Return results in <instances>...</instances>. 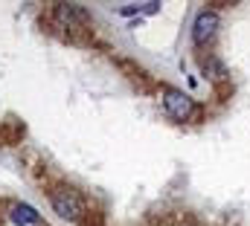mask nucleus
Segmentation results:
<instances>
[{
  "mask_svg": "<svg viewBox=\"0 0 250 226\" xmlns=\"http://www.w3.org/2000/svg\"><path fill=\"white\" fill-rule=\"evenodd\" d=\"M163 105H166L169 116H175V119H189L192 116V108H195L187 93H181L175 87H166L163 90Z\"/></svg>",
  "mask_w": 250,
  "mask_h": 226,
  "instance_id": "obj_1",
  "label": "nucleus"
},
{
  "mask_svg": "<svg viewBox=\"0 0 250 226\" xmlns=\"http://www.w3.org/2000/svg\"><path fill=\"white\" fill-rule=\"evenodd\" d=\"M50 203H53V209L67 218V221H76L79 215H82V203L70 194V191H62V188H56V191H50Z\"/></svg>",
  "mask_w": 250,
  "mask_h": 226,
  "instance_id": "obj_2",
  "label": "nucleus"
},
{
  "mask_svg": "<svg viewBox=\"0 0 250 226\" xmlns=\"http://www.w3.org/2000/svg\"><path fill=\"white\" fill-rule=\"evenodd\" d=\"M215 29H218V15H215V12H201V15L195 18V26H192V38H195V44H207V41H212Z\"/></svg>",
  "mask_w": 250,
  "mask_h": 226,
  "instance_id": "obj_3",
  "label": "nucleus"
},
{
  "mask_svg": "<svg viewBox=\"0 0 250 226\" xmlns=\"http://www.w3.org/2000/svg\"><path fill=\"white\" fill-rule=\"evenodd\" d=\"M12 221L21 226H35L41 221V215L32 209V206H26V203H18V206H12Z\"/></svg>",
  "mask_w": 250,
  "mask_h": 226,
  "instance_id": "obj_4",
  "label": "nucleus"
},
{
  "mask_svg": "<svg viewBox=\"0 0 250 226\" xmlns=\"http://www.w3.org/2000/svg\"><path fill=\"white\" fill-rule=\"evenodd\" d=\"M157 9H160V3H143L140 6V12H146V15H154Z\"/></svg>",
  "mask_w": 250,
  "mask_h": 226,
  "instance_id": "obj_5",
  "label": "nucleus"
}]
</instances>
